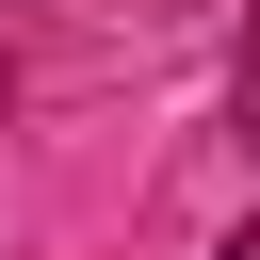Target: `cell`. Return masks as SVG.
Returning a JSON list of instances; mask_svg holds the SVG:
<instances>
[{"label":"cell","mask_w":260,"mask_h":260,"mask_svg":"<svg viewBox=\"0 0 260 260\" xmlns=\"http://www.w3.org/2000/svg\"><path fill=\"white\" fill-rule=\"evenodd\" d=\"M228 130L260 146V16H244V65H228Z\"/></svg>","instance_id":"6da1fadb"},{"label":"cell","mask_w":260,"mask_h":260,"mask_svg":"<svg viewBox=\"0 0 260 260\" xmlns=\"http://www.w3.org/2000/svg\"><path fill=\"white\" fill-rule=\"evenodd\" d=\"M228 260H260V228H244V244H228Z\"/></svg>","instance_id":"7a4b0ae2"}]
</instances>
